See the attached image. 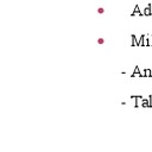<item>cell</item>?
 Instances as JSON below:
<instances>
[{
    "label": "cell",
    "instance_id": "obj_2",
    "mask_svg": "<svg viewBox=\"0 0 152 152\" xmlns=\"http://www.w3.org/2000/svg\"><path fill=\"white\" fill-rule=\"evenodd\" d=\"M103 12V8H99V13H102Z\"/></svg>",
    "mask_w": 152,
    "mask_h": 152
},
{
    "label": "cell",
    "instance_id": "obj_1",
    "mask_svg": "<svg viewBox=\"0 0 152 152\" xmlns=\"http://www.w3.org/2000/svg\"><path fill=\"white\" fill-rule=\"evenodd\" d=\"M97 42H99V44H102V43H103V39H102V38H100Z\"/></svg>",
    "mask_w": 152,
    "mask_h": 152
}]
</instances>
